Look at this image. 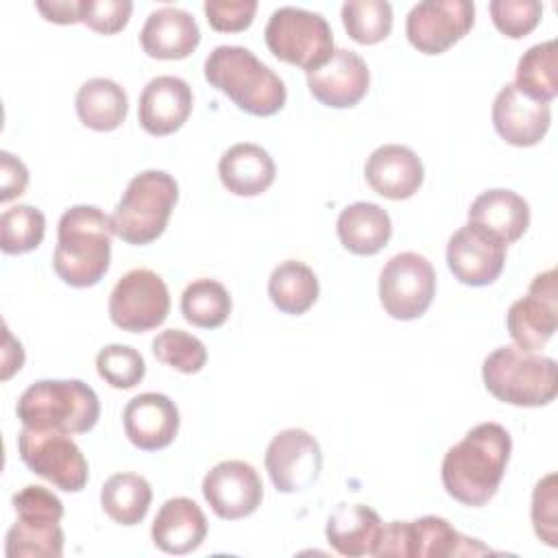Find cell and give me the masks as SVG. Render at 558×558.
Returning <instances> with one entry per match:
<instances>
[{"label":"cell","instance_id":"52a82bcc","mask_svg":"<svg viewBox=\"0 0 558 558\" xmlns=\"http://www.w3.org/2000/svg\"><path fill=\"white\" fill-rule=\"evenodd\" d=\"M11 501L17 519L7 532L4 554L9 558H61V499L46 486L28 484L17 490Z\"/></svg>","mask_w":558,"mask_h":558},{"label":"cell","instance_id":"2e32d148","mask_svg":"<svg viewBox=\"0 0 558 558\" xmlns=\"http://www.w3.org/2000/svg\"><path fill=\"white\" fill-rule=\"evenodd\" d=\"M506 246L493 231L466 222L447 242V266L464 286H490L504 270Z\"/></svg>","mask_w":558,"mask_h":558},{"label":"cell","instance_id":"e0dca14e","mask_svg":"<svg viewBox=\"0 0 558 558\" xmlns=\"http://www.w3.org/2000/svg\"><path fill=\"white\" fill-rule=\"evenodd\" d=\"M203 497L216 517L235 521L253 514L264 497L257 471L244 460H222L203 477Z\"/></svg>","mask_w":558,"mask_h":558},{"label":"cell","instance_id":"d590c367","mask_svg":"<svg viewBox=\"0 0 558 558\" xmlns=\"http://www.w3.org/2000/svg\"><path fill=\"white\" fill-rule=\"evenodd\" d=\"M153 353L159 362L185 375L198 373L207 362L205 344L183 329L159 331L153 340Z\"/></svg>","mask_w":558,"mask_h":558},{"label":"cell","instance_id":"8992f818","mask_svg":"<svg viewBox=\"0 0 558 558\" xmlns=\"http://www.w3.org/2000/svg\"><path fill=\"white\" fill-rule=\"evenodd\" d=\"M179 201V185L163 170L135 174L111 214V229L122 242L144 246L155 242L170 220Z\"/></svg>","mask_w":558,"mask_h":558},{"label":"cell","instance_id":"3957f363","mask_svg":"<svg viewBox=\"0 0 558 558\" xmlns=\"http://www.w3.org/2000/svg\"><path fill=\"white\" fill-rule=\"evenodd\" d=\"M205 78L251 116H275L288 92L283 81L244 46H216L205 59Z\"/></svg>","mask_w":558,"mask_h":558},{"label":"cell","instance_id":"f1b7e54d","mask_svg":"<svg viewBox=\"0 0 558 558\" xmlns=\"http://www.w3.org/2000/svg\"><path fill=\"white\" fill-rule=\"evenodd\" d=\"M76 113L78 120L94 131H113L118 129L129 111L126 92L111 78H89L76 92Z\"/></svg>","mask_w":558,"mask_h":558},{"label":"cell","instance_id":"f35d334b","mask_svg":"<svg viewBox=\"0 0 558 558\" xmlns=\"http://www.w3.org/2000/svg\"><path fill=\"white\" fill-rule=\"evenodd\" d=\"M532 525L536 536L549 545H558V495H556V473H547L536 482L532 493Z\"/></svg>","mask_w":558,"mask_h":558},{"label":"cell","instance_id":"f546056e","mask_svg":"<svg viewBox=\"0 0 558 558\" xmlns=\"http://www.w3.org/2000/svg\"><path fill=\"white\" fill-rule=\"evenodd\" d=\"M268 296L283 314H305L318 299V279L307 264L286 259L270 272Z\"/></svg>","mask_w":558,"mask_h":558},{"label":"cell","instance_id":"8fae6325","mask_svg":"<svg viewBox=\"0 0 558 558\" xmlns=\"http://www.w3.org/2000/svg\"><path fill=\"white\" fill-rule=\"evenodd\" d=\"M436 294L432 262L414 251L397 253L379 272V301L388 316L414 320L427 312Z\"/></svg>","mask_w":558,"mask_h":558},{"label":"cell","instance_id":"4316f807","mask_svg":"<svg viewBox=\"0 0 558 558\" xmlns=\"http://www.w3.org/2000/svg\"><path fill=\"white\" fill-rule=\"evenodd\" d=\"M469 222H475L493 231L506 244H512L530 227V205L512 190H486L471 203Z\"/></svg>","mask_w":558,"mask_h":558},{"label":"cell","instance_id":"ee69618b","mask_svg":"<svg viewBox=\"0 0 558 558\" xmlns=\"http://www.w3.org/2000/svg\"><path fill=\"white\" fill-rule=\"evenodd\" d=\"M24 364V351L20 340L11 336V331L4 327V355H2V379H9L15 371H20Z\"/></svg>","mask_w":558,"mask_h":558},{"label":"cell","instance_id":"277c9868","mask_svg":"<svg viewBox=\"0 0 558 558\" xmlns=\"http://www.w3.org/2000/svg\"><path fill=\"white\" fill-rule=\"evenodd\" d=\"M15 414L24 427L85 434L100 416V401L81 379H39L17 399Z\"/></svg>","mask_w":558,"mask_h":558},{"label":"cell","instance_id":"d6986e66","mask_svg":"<svg viewBox=\"0 0 558 558\" xmlns=\"http://www.w3.org/2000/svg\"><path fill=\"white\" fill-rule=\"evenodd\" d=\"M179 408L161 392H142L133 397L122 412L124 434L142 451L168 447L179 432Z\"/></svg>","mask_w":558,"mask_h":558},{"label":"cell","instance_id":"6da1fadb","mask_svg":"<svg viewBox=\"0 0 558 558\" xmlns=\"http://www.w3.org/2000/svg\"><path fill=\"white\" fill-rule=\"evenodd\" d=\"M512 438L499 423H480L464 434L442 458L440 477L449 497L480 508L486 506L506 473Z\"/></svg>","mask_w":558,"mask_h":558},{"label":"cell","instance_id":"7bdbcfd3","mask_svg":"<svg viewBox=\"0 0 558 558\" xmlns=\"http://www.w3.org/2000/svg\"><path fill=\"white\" fill-rule=\"evenodd\" d=\"M37 11L54 24L81 22V0H37Z\"/></svg>","mask_w":558,"mask_h":558},{"label":"cell","instance_id":"44dd1931","mask_svg":"<svg viewBox=\"0 0 558 558\" xmlns=\"http://www.w3.org/2000/svg\"><path fill=\"white\" fill-rule=\"evenodd\" d=\"M551 122V107L523 96L514 83H506L493 100V126L512 146L538 144Z\"/></svg>","mask_w":558,"mask_h":558},{"label":"cell","instance_id":"d4e9b609","mask_svg":"<svg viewBox=\"0 0 558 558\" xmlns=\"http://www.w3.org/2000/svg\"><path fill=\"white\" fill-rule=\"evenodd\" d=\"M384 523L379 514L364 504H340L327 519V543L349 558L375 556Z\"/></svg>","mask_w":558,"mask_h":558},{"label":"cell","instance_id":"7a4b0ae2","mask_svg":"<svg viewBox=\"0 0 558 558\" xmlns=\"http://www.w3.org/2000/svg\"><path fill=\"white\" fill-rule=\"evenodd\" d=\"M111 216L94 205H74L57 227L52 268L72 288L96 286L111 262Z\"/></svg>","mask_w":558,"mask_h":558},{"label":"cell","instance_id":"30bf717a","mask_svg":"<svg viewBox=\"0 0 558 558\" xmlns=\"http://www.w3.org/2000/svg\"><path fill=\"white\" fill-rule=\"evenodd\" d=\"M17 451L22 462L54 488L65 493H78L85 488L89 466L70 434L22 427L17 436Z\"/></svg>","mask_w":558,"mask_h":558},{"label":"cell","instance_id":"60d3db41","mask_svg":"<svg viewBox=\"0 0 558 558\" xmlns=\"http://www.w3.org/2000/svg\"><path fill=\"white\" fill-rule=\"evenodd\" d=\"M207 22L220 33H240L251 26L257 2L255 0H205Z\"/></svg>","mask_w":558,"mask_h":558},{"label":"cell","instance_id":"5b68a950","mask_svg":"<svg viewBox=\"0 0 558 558\" xmlns=\"http://www.w3.org/2000/svg\"><path fill=\"white\" fill-rule=\"evenodd\" d=\"M482 379L495 399L519 408H541L558 395L556 362L514 344L497 347L486 355Z\"/></svg>","mask_w":558,"mask_h":558},{"label":"cell","instance_id":"4fadbf2b","mask_svg":"<svg viewBox=\"0 0 558 558\" xmlns=\"http://www.w3.org/2000/svg\"><path fill=\"white\" fill-rule=\"evenodd\" d=\"M558 325V288L556 270L549 268L538 272L527 294L517 299L506 314V327L514 347L538 353L556 333Z\"/></svg>","mask_w":558,"mask_h":558},{"label":"cell","instance_id":"8d00e7d4","mask_svg":"<svg viewBox=\"0 0 558 558\" xmlns=\"http://www.w3.org/2000/svg\"><path fill=\"white\" fill-rule=\"evenodd\" d=\"M98 375L118 390L137 386L146 375L144 357L129 344H107L96 355Z\"/></svg>","mask_w":558,"mask_h":558},{"label":"cell","instance_id":"5bb4252c","mask_svg":"<svg viewBox=\"0 0 558 558\" xmlns=\"http://www.w3.org/2000/svg\"><path fill=\"white\" fill-rule=\"evenodd\" d=\"M264 464L272 486L279 493H303L314 486L320 475V445L301 427L281 429L268 442Z\"/></svg>","mask_w":558,"mask_h":558},{"label":"cell","instance_id":"d6a6232c","mask_svg":"<svg viewBox=\"0 0 558 558\" xmlns=\"http://www.w3.org/2000/svg\"><path fill=\"white\" fill-rule=\"evenodd\" d=\"M181 314L194 327L216 329L231 314V294L216 279H194L181 294Z\"/></svg>","mask_w":558,"mask_h":558},{"label":"cell","instance_id":"9c48e42d","mask_svg":"<svg viewBox=\"0 0 558 558\" xmlns=\"http://www.w3.org/2000/svg\"><path fill=\"white\" fill-rule=\"evenodd\" d=\"M490 551L477 538L462 536L447 519L425 514L416 521H390L384 525L377 558H447V556H477Z\"/></svg>","mask_w":558,"mask_h":558},{"label":"cell","instance_id":"83f0119b","mask_svg":"<svg viewBox=\"0 0 558 558\" xmlns=\"http://www.w3.org/2000/svg\"><path fill=\"white\" fill-rule=\"evenodd\" d=\"M336 231L347 251L355 255H375L388 244L392 235V222L388 211L379 205L357 201L340 211Z\"/></svg>","mask_w":558,"mask_h":558},{"label":"cell","instance_id":"836d02e7","mask_svg":"<svg viewBox=\"0 0 558 558\" xmlns=\"http://www.w3.org/2000/svg\"><path fill=\"white\" fill-rule=\"evenodd\" d=\"M46 233V218L33 205H13L0 216V248L7 255H22L37 248Z\"/></svg>","mask_w":558,"mask_h":558},{"label":"cell","instance_id":"1f68e13d","mask_svg":"<svg viewBox=\"0 0 558 558\" xmlns=\"http://www.w3.org/2000/svg\"><path fill=\"white\" fill-rule=\"evenodd\" d=\"M514 87L536 100V102H551L558 94V48L556 39L534 44L527 48L519 63H517V76Z\"/></svg>","mask_w":558,"mask_h":558},{"label":"cell","instance_id":"484cf974","mask_svg":"<svg viewBox=\"0 0 558 558\" xmlns=\"http://www.w3.org/2000/svg\"><path fill=\"white\" fill-rule=\"evenodd\" d=\"M218 174L231 194L257 196L272 185L277 168L266 148L253 142H238L222 153Z\"/></svg>","mask_w":558,"mask_h":558},{"label":"cell","instance_id":"603a6c76","mask_svg":"<svg viewBox=\"0 0 558 558\" xmlns=\"http://www.w3.org/2000/svg\"><path fill=\"white\" fill-rule=\"evenodd\" d=\"M198 41L201 31L194 15L179 7L155 9L140 31L142 50L153 59H185Z\"/></svg>","mask_w":558,"mask_h":558},{"label":"cell","instance_id":"4dcf8cb0","mask_svg":"<svg viewBox=\"0 0 558 558\" xmlns=\"http://www.w3.org/2000/svg\"><path fill=\"white\" fill-rule=\"evenodd\" d=\"M153 501V488L144 475L113 473L100 488L105 514L120 525H137Z\"/></svg>","mask_w":558,"mask_h":558},{"label":"cell","instance_id":"ac0fdd59","mask_svg":"<svg viewBox=\"0 0 558 558\" xmlns=\"http://www.w3.org/2000/svg\"><path fill=\"white\" fill-rule=\"evenodd\" d=\"M368 81L366 61L347 48H336L325 65L307 72L310 94L333 109L357 105L368 92Z\"/></svg>","mask_w":558,"mask_h":558},{"label":"cell","instance_id":"b9f144b4","mask_svg":"<svg viewBox=\"0 0 558 558\" xmlns=\"http://www.w3.org/2000/svg\"><path fill=\"white\" fill-rule=\"evenodd\" d=\"M0 201L9 203L24 194L28 183V170L20 157L11 155L9 150L0 153Z\"/></svg>","mask_w":558,"mask_h":558},{"label":"cell","instance_id":"ba28073f","mask_svg":"<svg viewBox=\"0 0 558 558\" xmlns=\"http://www.w3.org/2000/svg\"><path fill=\"white\" fill-rule=\"evenodd\" d=\"M264 39L279 61L305 72L325 65L336 50L329 22L320 13L301 7L275 9L266 22Z\"/></svg>","mask_w":558,"mask_h":558},{"label":"cell","instance_id":"cb8c5ba5","mask_svg":"<svg viewBox=\"0 0 558 558\" xmlns=\"http://www.w3.org/2000/svg\"><path fill=\"white\" fill-rule=\"evenodd\" d=\"M150 536L157 549L172 556H185L198 549L207 536L205 512L190 497H172L159 508Z\"/></svg>","mask_w":558,"mask_h":558},{"label":"cell","instance_id":"9a60e30c","mask_svg":"<svg viewBox=\"0 0 558 558\" xmlns=\"http://www.w3.org/2000/svg\"><path fill=\"white\" fill-rule=\"evenodd\" d=\"M475 22L469 0H423L405 17L408 41L423 54H440L462 39Z\"/></svg>","mask_w":558,"mask_h":558},{"label":"cell","instance_id":"ffe728a7","mask_svg":"<svg viewBox=\"0 0 558 558\" xmlns=\"http://www.w3.org/2000/svg\"><path fill=\"white\" fill-rule=\"evenodd\" d=\"M192 87L179 76L161 74L150 78L142 89L137 120L150 135H170L185 124L192 113Z\"/></svg>","mask_w":558,"mask_h":558},{"label":"cell","instance_id":"ab89813d","mask_svg":"<svg viewBox=\"0 0 558 558\" xmlns=\"http://www.w3.org/2000/svg\"><path fill=\"white\" fill-rule=\"evenodd\" d=\"M131 0H81V22L100 35L122 31L131 17Z\"/></svg>","mask_w":558,"mask_h":558},{"label":"cell","instance_id":"7c38bea8","mask_svg":"<svg viewBox=\"0 0 558 558\" xmlns=\"http://www.w3.org/2000/svg\"><path fill=\"white\" fill-rule=\"evenodd\" d=\"M168 286L150 268H133L124 272L109 294V318L122 331H150L168 318Z\"/></svg>","mask_w":558,"mask_h":558},{"label":"cell","instance_id":"7402d4cb","mask_svg":"<svg viewBox=\"0 0 558 558\" xmlns=\"http://www.w3.org/2000/svg\"><path fill=\"white\" fill-rule=\"evenodd\" d=\"M423 161L403 144H384L371 153L364 166L366 183L384 198L403 201L418 192L423 183Z\"/></svg>","mask_w":558,"mask_h":558},{"label":"cell","instance_id":"e575fe53","mask_svg":"<svg viewBox=\"0 0 558 558\" xmlns=\"http://www.w3.org/2000/svg\"><path fill=\"white\" fill-rule=\"evenodd\" d=\"M340 15L349 37L357 44H377L392 28V7L386 0H347Z\"/></svg>","mask_w":558,"mask_h":558},{"label":"cell","instance_id":"74e56055","mask_svg":"<svg viewBox=\"0 0 558 558\" xmlns=\"http://www.w3.org/2000/svg\"><path fill=\"white\" fill-rule=\"evenodd\" d=\"M488 11L499 33L519 39L536 28L543 15V4L538 0H493Z\"/></svg>","mask_w":558,"mask_h":558}]
</instances>
